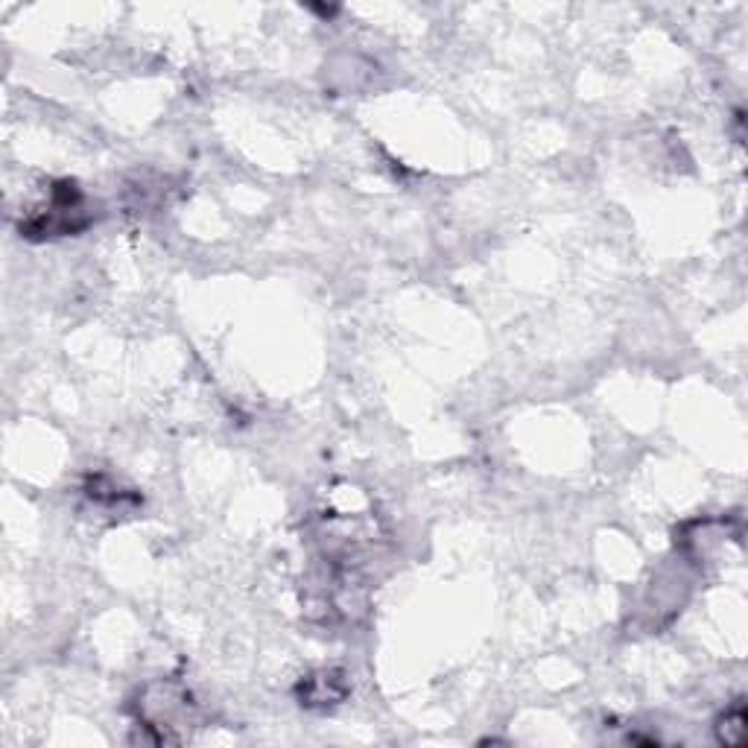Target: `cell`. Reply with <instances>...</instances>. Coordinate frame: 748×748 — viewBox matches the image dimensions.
Returning a JSON list of instances; mask_svg holds the SVG:
<instances>
[{
	"label": "cell",
	"mask_w": 748,
	"mask_h": 748,
	"mask_svg": "<svg viewBox=\"0 0 748 748\" xmlns=\"http://www.w3.org/2000/svg\"><path fill=\"white\" fill-rule=\"evenodd\" d=\"M716 737L725 746H742L746 742V708H742V701H737L731 710H725V716L716 725Z\"/></svg>",
	"instance_id": "obj_3"
},
{
	"label": "cell",
	"mask_w": 748,
	"mask_h": 748,
	"mask_svg": "<svg viewBox=\"0 0 748 748\" xmlns=\"http://www.w3.org/2000/svg\"><path fill=\"white\" fill-rule=\"evenodd\" d=\"M91 205L76 182H57L48 191V205H41L33 217L21 223L27 237H62L91 226Z\"/></svg>",
	"instance_id": "obj_1"
},
{
	"label": "cell",
	"mask_w": 748,
	"mask_h": 748,
	"mask_svg": "<svg viewBox=\"0 0 748 748\" xmlns=\"http://www.w3.org/2000/svg\"><path fill=\"white\" fill-rule=\"evenodd\" d=\"M348 696L346 673L339 669H319L298 684V699L305 708H330Z\"/></svg>",
	"instance_id": "obj_2"
}]
</instances>
